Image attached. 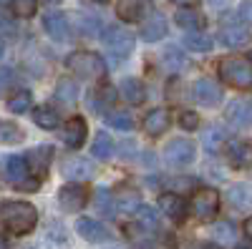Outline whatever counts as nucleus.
<instances>
[{
  "mask_svg": "<svg viewBox=\"0 0 252 249\" xmlns=\"http://www.w3.org/2000/svg\"><path fill=\"white\" fill-rule=\"evenodd\" d=\"M3 224L13 234H28L38 224V209L28 201H3Z\"/></svg>",
  "mask_w": 252,
  "mask_h": 249,
  "instance_id": "nucleus-1",
  "label": "nucleus"
},
{
  "mask_svg": "<svg viewBox=\"0 0 252 249\" xmlns=\"http://www.w3.org/2000/svg\"><path fill=\"white\" fill-rule=\"evenodd\" d=\"M217 73L232 88H240V91L252 88V58H247V55H229V58L220 60Z\"/></svg>",
  "mask_w": 252,
  "mask_h": 249,
  "instance_id": "nucleus-2",
  "label": "nucleus"
},
{
  "mask_svg": "<svg viewBox=\"0 0 252 249\" xmlns=\"http://www.w3.org/2000/svg\"><path fill=\"white\" fill-rule=\"evenodd\" d=\"M66 66L73 76L78 78H101L103 73H106V66H103L101 55L91 53V51H76L68 55Z\"/></svg>",
  "mask_w": 252,
  "mask_h": 249,
  "instance_id": "nucleus-3",
  "label": "nucleus"
},
{
  "mask_svg": "<svg viewBox=\"0 0 252 249\" xmlns=\"http://www.w3.org/2000/svg\"><path fill=\"white\" fill-rule=\"evenodd\" d=\"M31 164L26 156H10L5 161V179L8 184H13L15 189H23V192H35L38 189V179H31Z\"/></svg>",
  "mask_w": 252,
  "mask_h": 249,
  "instance_id": "nucleus-4",
  "label": "nucleus"
},
{
  "mask_svg": "<svg viewBox=\"0 0 252 249\" xmlns=\"http://www.w3.org/2000/svg\"><path fill=\"white\" fill-rule=\"evenodd\" d=\"M197 156V146L189 138H174L164 146V161L174 166V169H182V166H189Z\"/></svg>",
  "mask_w": 252,
  "mask_h": 249,
  "instance_id": "nucleus-5",
  "label": "nucleus"
},
{
  "mask_svg": "<svg viewBox=\"0 0 252 249\" xmlns=\"http://www.w3.org/2000/svg\"><path fill=\"white\" fill-rule=\"evenodd\" d=\"M220 40L224 46H242V43H247L250 40V30H247V26L242 23V18L240 15H235V13H227L224 18H222V26H220Z\"/></svg>",
  "mask_w": 252,
  "mask_h": 249,
  "instance_id": "nucleus-6",
  "label": "nucleus"
},
{
  "mask_svg": "<svg viewBox=\"0 0 252 249\" xmlns=\"http://www.w3.org/2000/svg\"><path fill=\"white\" fill-rule=\"evenodd\" d=\"M103 43H106V48H109L116 58H126V55L134 51L136 38H134V33H129V30L121 28V26H111V28H106Z\"/></svg>",
  "mask_w": 252,
  "mask_h": 249,
  "instance_id": "nucleus-7",
  "label": "nucleus"
},
{
  "mask_svg": "<svg viewBox=\"0 0 252 249\" xmlns=\"http://www.w3.org/2000/svg\"><path fill=\"white\" fill-rule=\"evenodd\" d=\"M192 209H194V217L202 221L215 219L220 212V194L215 189H199L192 199Z\"/></svg>",
  "mask_w": 252,
  "mask_h": 249,
  "instance_id": "nucleus-8",
  "label": "nucleus"
},
{
  "mask_svg": "<svg viewBox=\"0 0 252 249\" xmlns=\"http://www.w3.org/2000/svg\"><path fill=\"white\" fill-rule=\"evenodd\" d=\"M61 174L71 181H86L96 174V166H94V161L83 159V156H71L61 164Z\"/></svg>",
  "mask_w": 252,
  "mask_h": 249,
  "instance_id": "nucleus-9",
  "label": "nucleus"
},
{
  "mask_svg": "<svg viewBox=\"0 0 252 249\" xmlns=\"http://www.w3.org/2000/svg\"><path fill=\"white\" fill-rule=\"evenodd\" d=\"M192 98L199 103V106H217L222 101V88L217 86V81L212 78H199L194 86H192Z\"/></svg>",
  "mask_w": 252,
  "mask_h": 249,
  "instance_id": "nucleus-10",
  "label": "nucleus"
},
{
  "mask_svg": "<svg viewBox=\"0 0 252 249\" xmlns=\"http://www.w3.org/2000/svg\"><path fill=\"white\" fill-rule=\"evenodd\" d=\"M224 118L237 129H250L252 126V101L250 98H237L224 109Z\"/></svg>",
  "mask_w": 252,
  "mask_h": 249,
  "instance_id": "nucleus-11",
  "label": "nucleus"
},
{
  "mask_svg": "<svg viewBox=\"0 0 252 249\" xmlns=\"http://www.w3.org/2000/svg\"><path fill=\"white\" fill-rule=\"evenodd\" d=\"M58 204L63 212H78L86 206V189L81 184H66L63 189L58 192Z\"/></svg>",
  "mask_w": 252,
  "mask_h": 249,
  "instance_id": "nucleus-12",
  "label": "nucleus"
},
{
  "mask_svg": "<svg viewBox=\"0 0 252 249\" xmlns=\"http://www.w3.org/2000/svg\"><path fill=\"white\" fill-rule=\"evenodd\" d=\"M76 232H78V237H83V239L91 242V244L109 242V239H111V232H109L101 221H96V219H91V217H81V219L76 221Z\"/></svg>",
  "mask_w": 252,
  "mask_h": 249,
  "instance_id": "nucleus-13",
  "label": "nucleus"
},
{
  "mask_svg": "<svg viewBox=\"0 0 252 249\" xmlns=\"http://www.w3.org/2000/svg\"><path fill=\"white\" fill-rule=\"evenodd\" d=\"M43 28H46V33H48L53 40H58V43H66V40L71 38L68 18L63 15L61 10H58V13H56V10H51V13H46V15H43Z\"/></svg>",
  "mask_w": 252,
  "mask_h": 249,
  "instance_id": "nucleus-14",
  "label": "nucleus"
},
{
  "mask_svg": "<svg viewBox=\"0 0 252 249\" xmlns=\"http://www.w3.org/2000/svg\"><path fill=\"white\" fill-rule=\"evenodd\" d=\"M86 136H89V126H86V121L78 118V116L71 118L66 126H63V134H61L63 143H66L68 149H81L83 141H86Z\"/></svg>",
  "mask_w": 252,
  "mask_h": 249,
  "instance_id": "nucleus-15",
  "label": "nucleus"
},
{
  "mask_svg": "<svg viewBox=\"0 0 252 249\" xmlns=\"http://www.w3.org/2000/svg\"><path fill=\"white\" fill-rule=\"evenodd\" d=\"M159 209H161L164 217H169L172 221H184V217H187V204H184V199H182L179 194H172V192L159 196Z\"/></svg>",
  "mask_w": 252,
  "mask_h": 249,
  "instance_id": "nucleus-16",
  "label": "nucleus"
},
{
  "mask_svg": "<svg viewBox=\"0 0 252 249\" xmlns=\"http://www.w3.org/2000/svg\"><path fill=\"white\" fill-rule=\"evenodd\" d=\"M139 35H141V40H146V43H157V40H161L166 35V20H164V15L154 13L152 18H146L141 23V28H139Z\"/></svg>",
  "mask_w": 252,
  "mask_h": 249,
  "instance_id": "nucleus-17",
  "label": "nucleus"
},
{
  "mask_svg": "<svg viewBox=\"0 0 252 249\" xmlns=\"http://www.w3.org/2000/svg\"><path fill=\"white\" fill-rule=\"evenodd\" d=\"M146 10H149V0H119V5H116V15L126 20V23L141 20Z\"/></svg>",
  "mask_w": 252,
  "mask_h": 249,
  "instance_id": "nucleus-18",
  "label": "nucleus"
},
{
  "mask_svg": "<svg viewBox=\"0 0 252 249\" xmlns=\"http://www.w3.org/2000/svg\"><path fill=\"white\" fill-rule=\"evenodd\" d=\"M169 126H172V113L166 109H154V111H149V116L144 118V131L149 136H159Z\"/></svg>",
  "mask_w": 252,
  "mask_h": 249,
  "instance_id": "nucleus-19",
  "label": "nucleus"
},
{
  "mask_svg": "<svg viewBox=\"0 0 252 249\" xmlns=\"http://www.w3.org/2000/svg\"><path fill=\"white\" fill-rule=\"evenodd\" d=\"M227 159L235 169H247V166H252V146L245 141H232L227 146Z\"/></svg>",
  "mask_w": 252,
  "mask_h": 249,
  "instance_id": "nucleus-20",
  "label": "nucleus"
},
{
  "mask_svg": "<svg viewBox=\"0 0 252 249\" xmlns=\"http://www.w3.org/2000/svg\"><path fill=\"white\" fill-rule=\"evenodd\" d=\"M116 98H119V91L114 86H109V83H103V86H98L91 93V109L101 111V113H109V106L116 103Z\"/></svg>",
  "mask_w": 252,
  "mask_h": 249,
  "instance_id": "nucleus-21",
  "label": "nucleus"
},
{
  "mask_svg": "<svg viewBox=\"0 0 252 249\" xmlns=\"http://www.w3.org/2000/svg\"><path fill=\"white\" fill-rule=\"evenodd\" d=\"M51 154H53V149H48V146H38V149H33V151L26 154V159L31 164V171L35 176H46L48 164H51Z\"/></svg>",
  "mask_w": 252,
  "mask_h": 249,
  "instance_id": "nucleus-22",
  "label": "nucleus"
},
{
  "mask_svg": "<svg viewBox=\"0 0 252 249\" xmlns=\"http://www.w3.org/2000/svg\"><path fill=\"white\" fill-rule=\"evenodd\" d=\"M116 204H119L121 212L136 214V212L141 209V204H139V192H134L131 186H121L119 194H116Z\"/></svg>",
  "mask_w": 252,
  "mask_h": 249,
  "instance_id": "nucleus-23",
  "label": "nucleus"
},
{
  "mask_svg": "<svg viewBox=\"0 0 252 249\" xmlns=\"http://www.w3.org/2000/svg\"><path fill=\"white\" fill-rule=\"evenodd\" d=\"M177 26L179 28H184V30H199L202 26H204V15L199 13V10H192V8H182L179 13H177Z\"/></svg>",
  "mask_w": 252,
  "mask_h": 249,
  "instance_id": "nucleus-24",
  "label": "nucleus"
},
{
  "mask_svg": "<svg viewBox=\"0 0 252 249\" xmlns=\"http://www.w3.org/2000/svg\"><path fill=\"white\" fill-rule=\"evenodd\" d=\"M121 96L129 103H144L146 88H144V83H139V78H124L121 81Z\"/></svg>",
  "mask_w": 252,
  "mask_h": 249,
  "instance_id": "nucleus-25",
  "label": "nucleus"
},
{
  "mask_svg": "<svg viewBox=\"0 0 252 249\" xmlns=\"http://www.w3.org/2000/svg\"><path fill=\"white\" fill-rule=\"evenodd\" d=\"M33 121H35V126L51 131V129H58L61 116H58V111H53L51 106H38V109L33 111Z\"/></svg>",
  "mask_w": 252,
  "mask_h": 249,
  "instance_id": "nucleus-26",
  "label": "nucleus"
},
{
  "mask_svg": "<svg viewBox=\"0 0 252 249\" xmlns=\"http://www.w3.org/2000/svg\"><path fill=\"white\" fill-rule=\"evenodd\" d=\"M91 154H94L96 159H101V161L111 159V156H114V141H111V136H109V134H98V136L94 138Z\"/></svg>",
  "mask_w": 252,
  "mask_h": 249,
  "instance_id": "nucleus-27",
  "label": "nucleus"
},
{
  "mask_svg": "<svg viewBox=\"0 0 252 249\" xmlns=\"http://www.w3.org/2000/svg\"><path fill=\"white\" fill-rule=\"evenodd\" d=\"M56 98L61 101V103H76V98H78V86H76V81H71V78H63V81H58V86H56Z\"/></svg>",
  "mask_w": 252,
  "mask_h": 249,
  "instance_id": "nucleus-28",
  "label": "nucleus"
},
{
  "mask_svg": "<svg viewBox=\"0 0 252 249\" xmlns=\"http://www.w3.org/2000/svg\"><path fill=\"white\" fill-rule=\"evenodd\" d=\"M94 206H96V212L101 217H114V196H111V192L106 189V186H101V189L96 192Z\"/></svg>",
  "mask_w": 252,
  "mask_h": 249,
  "instance_id": "nucleus-29",
  "label": "nucleus"
},
{
  "mask_svg": "<svg viewBox=\"0 0 252 249\" xmlns=\"http://www.w3.org/2000/svg\"><path fill=\"white\" fill-rule=\"evenodd\" d=\"M212 237H215L222 247H229V244H235L237 232H235V226L229 224V221H217V224L212 226Z\"/></svg>",
  "mask_w": 252,
  "mask_h": 249,
  "instance_id": "nucleus-30",
  "label": "nucleus"
},
{
  "mask_svg": "<svg viewBox=\"0 0 252 249\" xmlns=\"http://www.w3.org/2000/svg\"><path fill=\"white\" fill-rule=\"evenodd\" d=\"M76 28H78L81 35H98L101 20L94 18V15H89V13H78V15H76Z\"/></svg>",
  "mask_w": 252,
  "mask_h": 249,
  "instance_id": "nucleus-31",
  "label": "nucleus"
},
{
  "mask_svg": "<svg viewBox=\"0 0 252 249\" xmlns=\"http://www.w3.org/2000/svg\"><path fill=\"white\" fill-rule=\"evenodd\" d=\"M184 43H187V48L189 51H199V53H207V51H212V38L209 35H204V33H199V30H194V33H189L187 38H184Z\"/></svg>",
  "mask_w": 252,
  "mask_h": 249,
  "instance_id": "nucleus-32",
  "label": "nucleus"
},
{
  "mask_svg": "<svg viewBox=\"0 0 252 249\" xmlns=\"http://www.w3.org/2000/svg\"><path fill=\"white\" fill-rule=\"evenodd\" d=\"M106 123L111 129H119V131H131L134 129V121H131V116L129 113H116V111H109L106 113Z\"/></svg>",
  "mask_w": 252,
  "mask_h": 249,
  "instance_id": "nucleus-33",
  "label": "nucleus"
},
{
  "mask_svg": "<svg viewBox=\"0 0 252 249\" xmlns=\"http://www.w3.org/2000/svg\"><path fill=\"white\" fill-rule=\"evenodd\" d=\"M8 109H10L13 113H26V111L31 109V93H28V91L13 93V96L8 98Z\"/></svg>",
  "mask_w": 252,
  "mask_h": 249,
  "instance_id": "nucleus-34",
  "label": "nucleus"
},
{
  "mask_svg": "<svg viewBox=\"0 0 252 249\" xmlns=\"http://www.w3.org/2000/svg\"><path fill=\"white\" fill-rule=\"evenodd\" d=\"M136 219H139V224L144 226V229H149V232L159 229V217H157L154 209H149V206H141V209L136 212Z\"/></svg>",
  "mask_w": 252,
  "mask_h": 249,
  "instance_id": "nucleus-35",
  "label": "nucleus"
},
{
  "mask_svg": "<svg viewBox=\"0 0 252 249\" xmlns=\"http://www.w3.org/2000/svg\"><path fill=\"white\" fill-rule=\"evenodd\" d=\"M0 134H3V143H18V141H23V129L15 126L13 121H3Z\"/></svg>",
  "mask_w": 252,
  "mask_h": 249,
  "instance_id": "nucleus-36",
  "label": "nucleus"
},
{
  "mask_svg": "<svg viewBox=\"0 0 252 249\" xmlns=\"http://www.w3.org/2000/svg\"><path fill=\"white\" fill-rule=\"evenodd\" d=\"M247 186H232L229 189V201H232L237 209H247V206L252 204V196H247Z\"/></svg>",
  "mask_w": 252,
  "mask_h": 249,
  "instance_id": "nucleus-37",
  "label": "nucleus"
},
{
  "mask_svg": "<svg viewBox=\"0 0 252 249\" xmlns=\"http://www.w3.org/2000/svg\"><path fill=\"white\" fill-rule=\"evenodd\" d=\"M38 8V0H13V13L20 18H31Z\"/></svg>",
  "mask_w": 252,
  "mask_h": 249,
  "instance_id": "nucleus-38",
  "label": "nucleus"
},
{
  "mask_svg": "<svg viewBox=\"0 0 252 249\" xmlns=\"http://www.w3.org/2000/svg\"><path fill=\"white\" fill-rule=\"evenodd\" d=\"M222 141H224V134L215 126V129H209V131H207V136H204V146H207L209 151H217V149L222 146Z\"/></svg>",
  "mask_w": 252,
  "mask_h": 249,
  "instance_id": "nucleus-39",
  "label": "nucleus"
},
{
  "mask_svg": "<svg viewBox=\"0 0 252 249\" xmlns=\"http://www.w3.org/2000/svg\"><path fill=\"white\" fill-rule=\"evenodd\" d=\"M179 126L187 129V131H194V129L199 126V116H197L194 111H184V113L179 116Z\"/></svg>",
  "mask_w": 252,
  "mask_h": 249,
  "instance_id": "nucleus-40",
  "label": "nucleus"
},
{
  "mask_svg": "<svg viewBox=\"0 0 252 249\" xmlns=\"http://www.w3.org/2000/svg\"><path fill=\"white\" fill-rule=\"evenodd\" d=\"M164 60H166V63H169L174 71L187 66V60H184V58H177V48H169V51H166V53H164Z\"/></svg>",
  "mask_w": 252,
  "mask_h": 249,
  "instance_id": "nucleus-41",
  "label": "nucleus"
},
{
  "mask_svg": "<svg viewBox=\"0 0 252 249\" xmlns=\"http://www.w3.org/2000/svg\"><path fill=\"white\" fill-rule=\"evenodd\" d=\"M240 18H242V20H250V23H252V0L242 3V8H240Z\"/></svg>",
  "mask_w": 252,
  "mask_h": 249,
  "instance_id": "nucleus-42",
  "label": "nucleus"
},
{
  "mask_svg": "<svg viewBox=\"0 0 252 249\" xmlns=\"http://www.w3.org/2000/svg\"><path fill=\"white\" fill-rule=\"evenodd\" d=\"M245 234H247V237L252 239V217H250V219L245 221Z\"/></svg>",
  "mask_w": 252,
  "mask_h": 249,
  "instance_id": "nucleus-43",
  "label": "nucleus"
},
{
  "mask_svg": "<svg viewBox=\"0 0 252 249\" xmlns=\"http://www.w3.org/2000/svg\"><path fill=\"white\" fill-rule=\"evenodd\" d=\"M177 5H189V3H194V0H174Z\"/></svg>",
  "mask_w": 252,
  "mask_h": 249,
  "instance_id": "nucleus-44",
  "label": "nucleus"
},
{
  "mask_svg": "<svg viewBox=\"0 0 252 249\" xmlns=\"http://www.w3.org/2000/svg\"><path fill=\"white\" fill-rule=\"evenodd\" d=\"M209 3H212V5H220V3H222V0H209Z\"/></svg>",
  "mask_w": 252,
  "mask_h": 249,
  "instance_id": "nucleus-45",
  "label": "nucleus"
},
{
  "mask_svg": "<svg viewBox=\"0 0 252 249\" xmlns=\"http://www.w3.org/2000/svg\"><path fill=\"white\" fill-rule=\"evenodd\" d=\"M96 3H109V0H96Z\"/></svg>",
  "mask_w": 252,
  "mask_h": 249,
  "instance_id": "nucleus-46",
  "label": "nucleus"
},
{
  "mask_svg": "<svg viewBox=\"0 0 252 249\" xmlns=\"http://www.w3.org/2000/svg\"><path fill=\"white\" fill-rule=\"evenodd\" d=\"M3 3H10V0H3Z\"/></svg>",
  "mask_w": 252,
  "mask_h": 249,
  "instance_id": "nucleus-47",
  "label": "nucleus"
},
{
  "mask_svg": "<svg viewBox=\"0 0 252 249\" xmlns=\"http://www.w3.org/2000/svg\"><path fill=\"white\" fill-rule=\"evenodd\" d=\"M51 3H56V0H51Z\"/></svg>",
  "mask_w": 252,
  "mask_h": 249,
  "instance_id": "nucleus-48",
  "label": "nucleus"
}]
</instances>
